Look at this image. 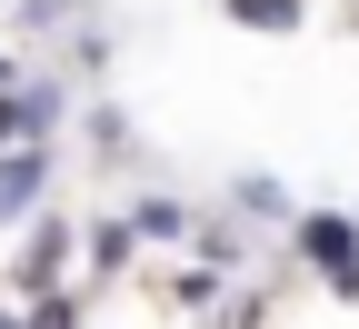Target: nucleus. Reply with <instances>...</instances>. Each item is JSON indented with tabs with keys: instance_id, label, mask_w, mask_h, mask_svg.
Wrapping results in <instances>:
<instances>
[{
	"instance_id": "nucleus-1",
	"label": "nucleus",
	"mask_w": 359,
	"mask_h": 329,
	"mask_svg": "<svg viewBox=\"0 0 359 329\" xmlns=\"http://www.w3.org/2000/svg\"><path fill=\"white\" fill-rule=\"evenodd\" d=\"M240 20H290V0H240Z\"/></svg>"
}]
</instances>
